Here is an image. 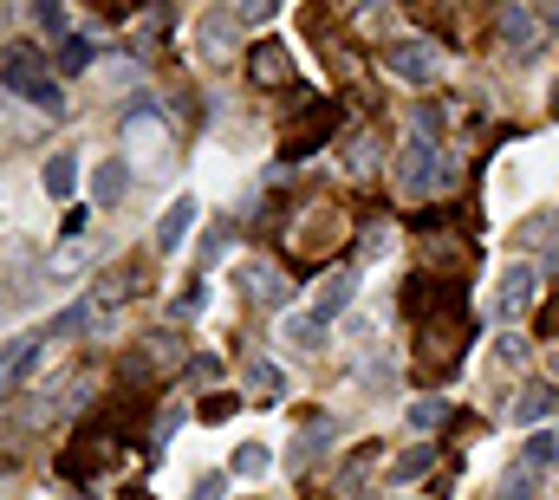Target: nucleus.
I'll return each instance as SVG.
<instances>
[{
    "label": "nucleus",
    "instance_id": "obj_1",
    "mask_svg": "<svg viewBox=\"0 0 559 500\" xmlns=\"http://www.w3.org/2000/svg\"><path fill=\"white\" fill-rule=\"evenodd\" d=\"M462 345H468V312H462V299H442V312L423 325V338H417L423 371L449 377V371H455V358H462Z\"/></svg>",
    "mask_w": 559,
    "mask_h": 500
},
{
    "label": "nucleus",
    "instance_id": "obj_2",
    "mask_svg": "<svg viewBox=\"0 0 559 500\" xmlns=\"http://www.w3.org/2000/svg\"><path fill=\"white\" fill-rule=\"evenodd\" d=\"M7 85L26 92L39 111H59V85H52V72L39 66V46H13V52H7Z\"/></svg>",
    "mask_w": 559,
    "mask_h": 500
},
{
    "label": "nucleus",
    "instance_id": "obj_3",
    "mask_svg": "<svg viewBox=\"0 0 559 500\" xmlns=\"http://www.w3.org/2000/svg\"><path fill=\"white\" fill-rule=\"evenodd\" d=\"M319 136H332V105L299 98V118L280 130V150H286V156H306V150H319Z\"/></svg>",
    "mask_w": 559,
    "mask_h": 500
},
{
    "label": "nucleus",
    "instance_id": "obj_4",
    "mask_svg": "<svg viewBox=\"0 0 559 500\" xmlns=\"http://www.w3.org/2000/svg\"><path fill=\"white\" fill-rule=\"evenodd\" d=\"M404 182H411V195H436V189H455V163L442 156V150H411L404 156Z\"/></svg>",
    "mask_w": 559,
    "mask_h": 500
},
{
    "label": "nucleus",
    "instance_id": "obj_5",
    "mask_svg": "<svg viewBox=\"0 0 559 500\" xmlns=\"http://www.w3.org/2000/svg\"><path fill=\"white\" fill-rule=\"evenodd\" d=\"M306 209H312V222L293 235V248L306 253V260H325V248L345 235V215H338V202H306Z\"/></svg>",
    "mask_w": 559,
    "mask_h": 500
},
{
    "label": "nucleus",
    "instance_id": "obj_6",
    "mask_svg": "<svg viewBox=\"0 0 559 500\" xmlns=\"http://www.w3.org/2000/svg\"><path fill=\"white\" fill-rule=\"evenodd\" d=\"M384 72L404 79V85H429L436 79V52L423 39H397V46H384Z\"/></svg>",
    "mask_w": 559,
    "mask_h": 500
},
{
    "label": "nucleus",
    "instance_id": "obj_7",
    "mask_svg": "<svg viewBox=\"0 0 559 500\" xmlns=\"http://www.w3.org/2000/svg\"><path fill=\"white\" fill-rule=\"evenodd\" d=\"M105 462H118V442H111V436H79V442L66 449V475H79V481L105 475Z\"/></svg>",
    "mask_w": 559,
    "mask_h": 500
},
{
    "label": "nucleus",
    "instance_id": "obj_8",
    "mask_svg": "<svg viewBox=\"0 0 559 500\" xmlns=\"http://www.w3.org/2000/svg\"><path fill=\"white\" fill-rule=\"evenodd\" d=\"M527 299H534V266H508L501 286H495V306H488V312H495V319H514Z\"/></svg>",
    "mask_w": 559,
    "mask_h": 500
},
{
    "label": "nucleus",
    "instance_id": "obj_9",
    "mask_svg": "<svg viewBox=\"0 0 559 500\" xmlns=\"http://www.w3.org/2000/svg\"><path fill=\"white\" fill-rule=\"evenodd\" d=\"M495 26H501V39H508L514 52H534V39H540V20H534L527 7H501Z\"/></svg>",
    "mask_w": 559,
    "mask_h": 500
},
{
    "label": "nucleus",
    "instance_id": "obj_10",
    "mask_svg": "<svg viewBox=\"0 0 559 500\" xmlns=\"http://www.w3.org/2000/svg\"><path fill=\"white\" fill-rule=\"evenodd\" d=\"M189 228H195V202L182 195V202H176V209L156 222V253H176L182 241H189Z\"/></svg>",
    "mask_w": 559,
    "mask_h": 500
},
{
    "label": "nucleus",
    "instance_id": "obj_11",
    "mask_svg": "<svg viewBox=\"0 0 559 500\" xmlns=\"http://www.w3.org/2000/svg\"><path fill=\"white\" fill-rule=\"evenodd\" d=\"M248 72H254V85H267V92H274V85H286L293 59H286V46H280V39H267V46H254V66H248Z\"/></svg>",
    "mask_w": 559,
    "mask_h": 500
},
{
    "label": "nucleus",
    "instance_id": "obj_12",
    "mask_svg": "<svg viewBox=\"0 0 559 500\" xmlns=\"http://www.w3.org/2000/svg\"><path fill=\"white\" fill-rule=\"evenodd\" d=\"M554 409H559V390L534 383V390H521V403H514V422H547Z\"/></svg>",
    "mask_w": 559,
    "mask_h": 500
},
{
    "label": "nucleus",
    "instance_id": "obj_13",
    "mask_svg": "<svg viewBox=\"0 0 559 500\" xmlns=\"http://www.w3.org/2000/svg\"><path fill=\"white\" fill-rule=\"evenodd\" d=\"M241 286H248V293H254L261 306H274V312H280V299H286V286H280L267 266H241Z\"/></svg>",
    "mask_w": 559,
    "mask_h": 500
},
{
    "label": "nucleus",
    "instance_id": "obj_14",
    "mask_svg": "<svg viewBox=\"0 0 559 500\" xmlns=\"http://www.w3.org/2000/svg\"><path fill=\"white\" fill-rule=\"evenodd\" d=\"M33 352H39V338H13V345H0V383H13V371H26Z\"/></svg>",
    "mask_w": 559,
    "mask_h": 500
},
{
    "label": "nucleus",
    "instance_id": "obj_15",
    "mask_svg": "<svg viewBox=\"0 0 559 500\" xmlns=\"http://www.w3.org/2000/svg\"><path fill=\"white\" fill-rule=\"evenodd\" d=\"M345 299H352V273H332V279L319 286V319H332Z\"/></svg>",
    "mask_w": 559,
    "mask_h": 500
},
{
    "label": "nucleus",
    "instance_id": "obj_16",
    "mask_svg": "<svg viewBox=\"0 0 559 500\" xmlns=\"http://www.w3.org/2000/svg\"><path fill=\"white\" fill-rule=\"evenodd\" d=\"M72 182H79V163H72V156H52V163H46V189H52V195H72Z\"/></svg>",
    "mask_w": 559,
    "mask_h": 500
},
{
    "label": "nucleus",
    "instance_id": "obj_17",
    "mask_svg": "<svg viewBox=\"0 0 559 500\" xmlns=\"http://www.w3.org/2000/svg\"><path fill=\"white\" fill-rule=\"evenodd\" d=\"M92 189H98V202H118V195H124V163H98Z\"/></svg>",
    "mask_w": 559,
    "mask_h": 500
},
{
    "label": "nucleus",
    "instance_id": "obj_18",
    "mask_svg": "<svg viewBox=\"0 0 559 500\" xmlns=\"http://www.w3.org/2000/svg\"><path fill=\"white\" fill-rule=\"evenodd\" d=\"M59 66H66V72H85V66H92V39H66V46H59Z\"/></svg>",
    "mask_w": 559,
    "mask_h": 500
},
{
    "label": "nucleus",
    "instance_id": "obj_19",
    "mask_svg": "<svg viewBox=\"0 0 559 500\" xmlns=\"http://www.w3.org/2000/svg\"><path fill=\"white\" fill-rule=\"evenodd\" d=\"M442 416H449V409H442V403H429V396L411 403V429H442Z\"/></svg>",
    "mask_w": 559,
    "mask_h": 500
},
{
    "label": "nucleus",
    "instance_id": "obj_20",
    "mask_svg": "<svg viewBox=\"0 0 559 500\" xmlns=\"http://www.w3.org/2000/svg\"><path fill=\"white\" fill-rule=\"evenodd\" d=\"M235 475H267V449H261V442H248V449L235 455Z\"/></svg>",
    "mask_w": 559,
    "mask_h": 500
},
{
    "label": "nucleus",
    "instance_id": "obj_21",
    "mask_svg": "<svg viewBox=\"0 0 559 500\" xmlns=\"http://www.w3.org/2000/svg\"><path fill=\"white\" fill-rule=\"evenodd\" d=\"M423 468H429V449H411V455H404V462L391 468V481H417Z\"/></svg>",
    "mask_w": 559,
    "mask_h": 500
},
{
    "label": "nucleus",
    "instance_id": "obj_22",
    "mask_svg": "<svg viewBox=\"0 0 559 500\" xmlns=\"http://www.w3.org/2000/svg\"><path fill=\"white\" fill-rule=\"evenodd\" d=\"M559 455V436H534L527 442V468H540V462H554Z\"/></svg>",
    "mask_w": 559,
    "mask_h": 500
},
{
    "label": "nucleus",
    "instance_id": "obj_23",
    "mask_svg": "<svg viewBox=\"0 0 559 500\" xmlns=\"http://www.w3.org/2000/svg\"><path fill=\"white\" fill-rule=\"evenodd\" d=\"M495 358H501V365H527V338H514V332H508V338L495 345Z\"/></svg>",
    "mask_w": 559,
    "mask_h": 500
},
{
    "label": "nucleus",
    "instance_id": "obj_24",
    "mask_svg": "<svg viewBox=\"0 0 559 500\" xmlns=\"http://www.w3.org/2000/svg\"><path fill=\"white\" fill-rule=\"evenodd\" d=\"M286 338H293V345H312V338H319V325H312V319H286Z\"/></svg>",
    "mask_w": 559,
    "mask_h": 500
},
{
    "label": "nucleus",
    "instance_id": "obj_25",
    "mask_svg": "<svg viewBox=\"0 0 559 500\" xmlns=\"http://www.w3.org/2000/svg\"><path fill=\"white\" fill-rule=\"evenodd\" d=\"M222 416H235V396H209L202 403V422H222Z\"/></svg>",
    "mask_w": 559,
    "mask_h": 500
},
{
    "label": "nucleus",
    "instance_id": "obj_26",
    "mask_svg": "<svg viewBox=\"0 0 559 500\" xmlns=\"http://www.w3.org/2000/svg\"><path fill=\"white\" fill-rule=\"evenodd\" d=\"M547 332L559 338V293H554V306H547Z\"/></svg>",
    "mask_w": 559,
    "mask_h": 500
}]
</instances>
